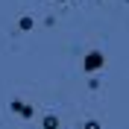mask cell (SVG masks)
I'll list each match as a JSON object with an SVG mask.
<instances>
[{
    "label": "cell",
    "instance_id": "6da1fadb",
    "mask_svg": "<svg viewBox=\"0 0 129 129\" xmlns=\"http://www.w3.org/2000/svg\"><path fill=\"white\" fill-rule=\"evenodd\" d=\"M103 64H106V56L100 53V50H91V53H85V59H82V68H85L88 73H97Z\"/></svg>",
    "mask_w": 129,
    "mask_h": 129
},
{
    "label": "cell",
    "instance_id": "7a4b0ae2",
    "mask_svg": "<svg viewBox=\"0 0 129 129\" xmlns=\"http://www.w3.org/2000/svg\"><path fill=\"white\" fill-rule=\"evenodd\" d=\"M9 109H12L18 117H24V120H29L32 114H35V109H32L29 103H21V100H12V103H9Z\"/></svg>",
    "mask_w": 129,
    "mask_h": 129
},
{
    "label": "cell",
    "instance_id": "3957f363",
    "mask_svg": "<svg viewBox=\"0 0 129 129\" xmlns=\"http://www.w3.org/2000/svg\"><path fill=\"white\" fill-rule=\"evenodd\" d=\"M41 123H44V129H59V117H53V114H47Z\"/></svg>",
    "mask_w": 129,
    "mask_h": 129
},
{
    "label": "cell",
    "instance_id": "277c9868",
    "mask_svg": "<svg viewBox=\"0 0 129 129\" xmlns=\"http://www.w3.org/2000/svg\"><path fill=\"white\" fill-rule=\"evenodd\" d=\"M18 26H21V29H32V18H21V21H18Z\"/></svg>",
    "mask_w": 129,
    "mask_h": 129
},
{
    "label": "cell",
    "instance_id": "5b68a950",
    "mask_svg": "<svg viewBox=\"0 0 129 129\" xmlns=\"http://www.w3.org/2000/svg\"><path fill=\"white\" fill-rule=\"evenodd\" d=\"M82 129H100V123H97V120H85V126H82Z\"/></svg>",
    "mask_w": 129,
    "mask_h": 129
},
{
    "label": "cell",
    "instance_id": "8992f818",
    "mask_svg": "<svg viewBox=\"0 0 129 129\" xmlns=\"http://www.w3.org/2000/svg\"><path fill=\"white\" fill-rule=\"evenodd\" d=\"M59 3H62V0H59Z\"/></svg>",
    "mask_w": 129,
    "mask_h": 129
}]
</instances>
